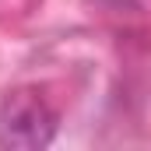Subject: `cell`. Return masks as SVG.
Returning <instances> with one entry per match:
<instances>
[{
    "label": "cell",
    "mask_w": 151,
    "mask_h": 151,
    "mask_svg": "<svg viewBox=\"0 0 151 151\" xmlns=\"http://www.w3.org/2000/svg\"><path fill=\"white\" fill-rule=\"evenodd\" d=\"M60 116L39 88H11L0 99V148L42 151L56 141Z\"/></svg>",
    "instance_id": "1"
}]
</instances>
